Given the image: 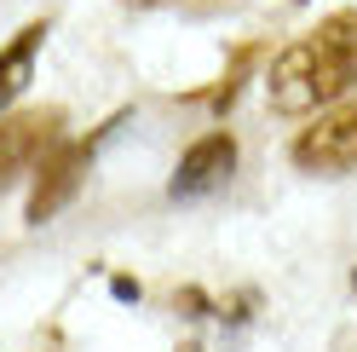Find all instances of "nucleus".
<instances>
[{"label": "nucleus", "instance_id": "obj_4", "mask_svg": "<svg viewBox=\"0 0 357 352\" xmlns=\"http://www.w3.org/2000/svg\"><path fill=\"white\" fill-rule=\"evenodd\" d=\"M52 127H58V116H12V122H0V185H12L17 173L47 162V150L58 139Z\"/></svg>", "mask_w": 357, "mask_h": 352}, {"label": "nucleus", "instance_id": "obj_2", "mask_svg": "<svg viewBox=\"0 0 357 352\" xmlns=\"http://www.w3.org/2000/svg\"><path fill=\"white\" fill-rule=\"evenodd\" d=\"M294 162L311 173H346L357 168V98L323 110L317 122L294 139Z\"/></svg>", "mask_w": 357, "mask_h": 352}, {"label": "nucleus", "instance_id": "obj_5", "mask_svg": "<svg viewBox=\"0 0 357 352\" xmlns=\"http://www.w3.org/2000/svg\"><path fill=\"white\" fill-rule=\"evenodd\" d=\"M81 173H86V150L81 145H52L47 162H40V179H35V196H29V219H52L70 196L81 191Z\"/></svg>", "mask_w": 357, "mask_h": 352}, {"label": "nucleus", "instance_id": "obj_3", "mask_svg": "<svg viewBox=\"0 0 357 352\" xmlns=\"http://www.w3.org/2000/svg\"><path fill=\"white\" fill-rule=\"evenodd\" d=\"M231 168H236V139L231 133H208V139H196L185 156H178V173H173V196L178 203H190V196H208L231 179Z\"/></svg>", "mask_w": 357, "mask_h": 352}, {"label": "nucleus", "instance_id": "obj_1", "mask_svg": "<svg viewBox=\"0 0 357 352\" xmlns=\"http://www.w3.org/2000/svg\"><path fill=\"white\" fill-rule=\"evenodd\" d=\"M351 87H357V12H334L294 47L277 52L271 75H265V98L277 116H323Z\"/></svg>", "mask_w": 357, "mask_h": 352}, {"label": "nucleus", "instance_id": "obj_6", "mask_svg": "<svg viewBox=\"0 0 357 352\" xmlns=\"http://www.w3.org/2000/svg\"><path fill=\"white\" fill-rule=\"evenodd\" d=\"M40 41H47V24H29V29H17V41H12L6 52H0V110H6V104H12V98L29 87Z\"/></svg>", "mask_w": 357, "mask_h": 352}]
</instances>
